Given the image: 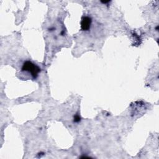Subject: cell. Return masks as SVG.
<instances>
[{"instance_id":"obj_1","label":"cell","mask_w":159,"mask_h":159,"mask_svg":"<svg viewBox=\"0 0 159 159\" xmlns=\"http://www.w3.org/2000/svg\"><path fill=\"white\" fill-rule=\"evenodd\" d=\"M22 70L27 71L34 78H35L38 76V74L40 71V68L37 66H36L35 64L30 61H27L23 64Z\"/></svg>"},{"instance_id":"obj_2","label":"cell","mask_w":159,"mask_h":159,"mask_svg":"<svg viewBox=\"0 0 159 159\" xmlns=\"http://www.w3.org/2000/svg\"><path fill=\"white\" fill-rule=\"evenodd\" d=\"M91 24V19L89 17H83L81 22V27L83 30H88L90 28Z\"/></svg>"},{"instance_id":"obj_3","label":"cell","mask_w":159,"mask_h":159,"mask_svg":"<svg viewBox=\"0 0 159 159\" xmlns=\"http://www.w3.org/2000/svg\"><path fill=\"white\" fill-rule=\"evenodd\" d=\"M80 120V116H78V115H76V116H75V117H74V122H78Z\"/></svg>"}]
</instances>
